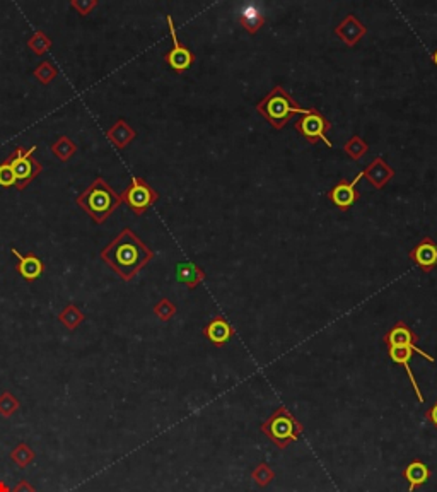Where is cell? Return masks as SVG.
<instances>
[{"label":"cell","mask_w":437,"mask_h":492,"mask_svg":"<svg viewBox=\"0 0 437 492\" xmlns=\"http://www.w3.org/2000/svg\"><path fill=\"white\" fill-rule=\"evenodd\" d=\"M101 260L125 283L154 259V252L130 228H123L99 253Z\"/></svg>","instance_id":"1"},{"label":"cell","mask_w":437,"mask_h":492,"mask_svg":"<svg viewBox=\"0 0 437 492\" xmlns=\"http://www.w3.org/2000/svg\"><path fill=\"white\" fill-rule=\"evenodd\" d=\"M75 202L94 224H105L111 214L123 204L120 193L115 192L101 176H98L84 192L79 193Z\"/></svg>","instance_id":"2"},{"label":"cell","mask_w":437,"mask_h":492,"mask_svg":"<svg viewBox=\"0 0 437 492\" xmlns=\"http://www.w3.org/2000/svg\"><path fill=\"white\" fill-rule=\"evenodd\" d=\"M315 108H303L297 105L287 91L282 86H275L272 91L256 103V111L275 130H282L294 115H308Z\"/></svg>","instance_id":"3"},{"label":"cell","mask_w":437,"mask_h":492,"mask_svg":"<svg viewBox=\"0 0 437 492\" xmlns=\"http://www.w3.org/2000/svg\"><path fill=\"white\" fill-rule=\"evenodd\" d=\"M261 432L279 448H287L289 443L299 438L303 432V424H299V420L282 406L261 424Z\"/></svg>","instance_id":"4"},{"label":"cell","mask_w":437,"mask_h":492,"mask_svg":"<svg viewBox=\"0 0 437 492\" xmlns=\"http://www.w3.org/2000/svg\"><path fill=\"white\" fill-rule=\"evenodd\" d=\"M34 150L37 145H31V148H22L18 145L14 148L13 153L6 157V161L9 162L11 168L14 169L15 174V188L21 192L27 185L33 183L38 178V174L43 171V164L34 157Z\"/></svg>","instance_id":"5"},{"label":"cell","mask_w":437,"mask_h":492,"mask_svg":"<svg viewBox=\"0 0 437 492\" xmlns=\"http://www.w3.org/2000/svg\"><path fill=\"white\" fill-rule=\"evenodd\" d=\"M123 204L129 205L135 216H142L159 200V193L142 176H132L130 183L120 193Z\"/></svg>","instance_id":"6"},{"label":"cell","mask_w":437,"mask_h":492,"mask_svg":"<svg viewBox=\"0 0 437 492\" xmlns=\"http://www.w3.org/2000/svg\"><path fill=\"white\" fill-rule=\"evenodd\" d=\"M332 122L316 108L311 113L301 115V118L294 122V129L297 130L299 136H303L308 141V144L315 145L321 141L325 142L327 148H333L332 141L328 138V132L332 130Z\"/></svg>","instance_id":"7"},{"label":"cell","mask_w":437,"mask_h":492,"mask_svg":"<svg viewBox=\"0 0 437 492\" xmlns=\"http://www.w3.org/2000/svg\"><path fill=\"white\" fill-rule=\"evenodd\" d=\"M166 22H168L169 34H171V38H173V48H171L168 53L164 55V62L168 63V65L176 74H183V72H185V70H188L190 67L193 65L195 53L188 48V46H185L180 41V39H178L176 26H174L173 15H171V14L166 15Z\"/></svg>","instance_id":"8"},{"label":"cell","mask_w":437,"mask_h":492,"mask_svg":"<svg viewBox=\"0 0 437 492\" xmlns=\"http://www.w3.org/2000/svg\"><path fill=\"white\" fill-rule=\"evenodd\" d=\"M360 178H363V171L357 173V176L353 178L352 181L345 180V178H340V180L337 181V185L333 186V188L327 193L328 200L340 210L352 209L360 198V193L357 192V188H356Z\"/></svg>","instance_id":"9"},{"label":"cell","mask_w":437,"mask_h":492,"mask_svg":"<svg viewBox=\"0 0 437 492\" xmlns=\"http://www.w3.org/2000/svg\"><path fill=\"white\" fill-rule=\"evenodd\" d=\"M417 340H419V337H417V333L412 330L410 327H408L405 321H398V323L393 325V328H389V332L384 335V344L386 345H407V347H410L413 352H417L419 356H422L425 361H429V363H434V357L429 356L427 352L422 351V349L417 345Z\"/></svg>","instance_id":"10"},{"label":"cell","mask_w":437,"mask_h":492,"mask_svg":"<svg viewBox=\"0 0 437 492\" xmlns=\"http://www.w3.org/2000/svg\"><path fill=\"white\" fill-rule=\"evenodd\" d=\"M410 260L425 273L432 272L437 267V243L432 238L424 236L408 253Z\"/></svg>","instance_id":"11"},{"label":"cell","mask_w":437,"mask_h":492,"mask_svg":"<svg viewBox=\"0 0 437 492\" xmlns=\"http://www.w3.org/2000/svg\"><path fill=\"white\" fill-rule=\"evenodd\" d=\"M11 253L15 257V271H18L19 276L26 280V283H34L45 272V264L39 259L37 253L30 252L26 255H22L18 248H11Z\"/></svg>","instance_id":"12"},{"label":"cell","mask_w":437,"mask_h":492,"mask_svg":"<svg viewBox=\"0 0 437 492\" xmlns=\"http://www.w3.org/2000/svg\"><path fill=\"white\" fill-rule=\"evenodd\" d=\"M363 178H365L376 190H383L384 185L395 178V169L383 157L377 156L372 160L371 164H367L363 169Z\"/></svg>","instance_id":"13"},{"label":"cell","mask_w":437,"mask_h":492,"mask_svg":"<svg viewBox=\"0 0 437 492\" xmlns=\"http://www.w3.org/2000/svg\"><path fill=\"white\" fill-rule=\"evenodd\" d=\"M365 34H367V27L353 14L345 15L344 21L335 27V37H339L347 46H356Z\"/></svg>","instance_id":"14"},{"label":"cell","mask_w":437,"mask_h":492,"mask_svg":"<svg viewBox=\"0 0 437 492\" xmlns=\"http://www.w3.org/2000/svg\"><path fill=\"white\" fill-rule=\"evenodd\" d=\"M388 356H389V359L393 361V363L400 364V366L405 368L408 380H410L413 390H415V394H417V399H419V402H424V395H422V391H420L419 383H417L415 376H413V371L410 368V361H412V356H413L412 349L407 347V345H388Z\"/></svg>","instance_id":"15"},{"label":"cell","mask_w":437,"mask_h":492,"mask_svg":"<svg viewBox=\"0 0 437 492\" xmlns=\"http://www.w3.org/2000/svg\"><path fill=\"white\" fill-rule=\"evenodd\" d=\"M204 335L209 339V342H212L216 347H222V345L231 340V337L234 335V328L226 318L216 316V318L210 320V323L204 328Z\"/></svg>","instance_id":"16"},{"label":"cell","mask_w":437,"mask_h":492,"mask_svg":"<svg viewBox=\"0 0 437 492\" xmlns=\"http://www.w3.org/2000/svg\"><path fill=\"white\" fill-rule=\"evenodd\" d=\"M106 137L110 138V142L117 149H125L132 144L133 138L137 137V132L130 127L129 122L120 118V120L113 123V127L106 130Z\"/></svg>","instance_id":"17"},{"label":"cell","mask_w":437,"mask_h":492,"mask_svg":"<svg viewBox=\"0 0 437 492\" xmlns=\"http://www.w3.org/2000/svg\"><path fill=\"white\" fill-rule=\"evenodd\" d=\"M207 273L204 268H200L198 265L192 264V261H180L176 264V279L178 283L185 284L188 289H197L198 285L205 280Z\"/></svg>","instance_id":"18"},{"label":"cell","mask_w":437,"mask_h":492,"mask_svg":"<svg viewBox=\"0 0 437 492\" xmlns=\"http://www.w3.org/2000/svg\"><path fill=\"white\" fill-rule=\"evenodd\" d=\"M403 477L408 482V491L413 492L417 487L424 486L429 479H431V470L420 460H413V462L408 463L403 470Z\"/></svg>","instance_id":"19"},{"label":"cell","mask_w":437,"mask_h":492,"mask_svg":"<svg viewBox=\"0 0 437 492\" xmlns=\"http://www.w3.org/2000/svg\"><path fill=\"white\" fill-rule=\"evenodd\" d=\"M240 22L244 27L246 33L256 34L265 25V15L261 14V11L256 6H248L246 9L241 11Z\"/></svg>","instance_id":"20"},{"label":"cell","mask_w":437,"mask_h":492,"mask_svg":"<svg viewBox=\"0 0 437 492\" xmlns=\"http://www.w3.org/2000/svg\"><path fill=\"white\" fill-rule=\"evenodd\" d=\"M51 153H53V156L57 157V160L67 162L69 160H72L75 153H77V144H75L70 137L60 136L51 144Z\"/></svg>","instance_id":"21"},{"label":"cell","mask_w":437,"mask_h":492,"mask_svg":"<svg viewBox=\"0 0 437 492\" xmlns=\"http://www.w3.org/2000/svg\"><path fill=\"white\" fill-rule=\"evenodd\" d=\"M57 318L65 328H69V330H75V328H77L79 325H81L82 321L86 320V316H84V313L79 309L77 304L70 303V304H67V306L63 308L60 313H58Z\"/></svg>","instance_id":"22"},{"label":"cell","mask_w":437,"mask_h":492,"mask_svg":"<svg viewBox=\"0 0 437 492\" xmlns=\"http://www.w3.org/2000/svg\"><path fill=\"white\" fill-rule=\"evenodd\" d=\"M34 458H37V453H34L33 448L26 443H19L18 446L11 451V460H13L21 470L22 468H26L27 465H31V463L34 462Z\"/></svg>","instance_id":"23"},{"label":"cell","mask_w":437,"mask_h":492,"mask_svg":"<svg viewBox=\"0 0 437 492\" xmlns=\"http://www.w3.org/2000/svg\"><path fill=\"white\" fill-rule=\"evenodd\" d=\"M27 48L33 51L34 55L41 57V55H46L51 50V39L46 37L45 31L37 30L31 38L27 39Z\"/></svg>","instance_id":"24"},{"label":"cell","mask_w":437,"mask_h":492,"mask_svg":"<svg viewBox=\"0 0 437 492\" xmlns=\"http://www.w3.org/2000/svg\"><path fill=\"white\" fill-rule=\"evenodd\" d=\"M344 150H345V154L351 157V160L359 161V160H363L365 154H367L369 145H367V142H365L360 136H352L351 138H348V142H345Z\"/></svg>","instance_id":"25"},{"label":"cell","mask_w":437,"mask_h":492,"mask_svg":"<svg viewBox=\"0 0 437 492\" xmlns=\"http://www.w3.org/2000/svg\"><path fill=\"white\" fill-rule=\"evenodd\" d=\"M19 408H21V402H19V399L14 394H11V391L0 394V415L2 417H13Z\"/></svg>","instance_id":"26"},{"label":"cell","mask_w":437,"mask_h":492,"mask_svg":"<svg viewBox=\"0 0 437 492\" xmlns=\"http://www.w3.org/2000/svg\"><path fill=\"white\" fill-rule=\"evenodd\" d=\"M33 75L37 77V81L41 82V84L48 86L50 82L58 75V70L50 60H45L39 63V65H37V69L33 70Z\"/></svg>","instance_id":"27"},{"label":"cell","mask_w":437,"mask_h":492,"mask_svg":"<svg viewBox=\"0 0 437 492\" xmlns=\"http://www.w3.org/2000/svg\"><path fill=\"white\" fill-rule=\"evenodd\" d=\"M152 311H154V315H156L161 321H169L174 315H176L178 309H176V304H174L173 301H169L168 297H162L161 301H157V303L154 304Z\"/></svg>","instance_id":"28"},{"label":"cell","mask_w":437,"mask_h":492,"mask_svg":"<svg viewBox=\"0 0 437 492\" xmlns=\"http://www.w3.org/2000/svg\"><path fill=\"white\" fill-rule=\"evenodd\" d=\"M252 477L258 484V486L265 487V486H268L270 482H272V479L275 477V474H273V470L267 465V463H260V465H258L255 470H253Z\"/></svg>","instance_id":"29"},{"label":"cell","mask_w":437,"mask_h":492,"mask_svg":"<svg viewBox=\"0 0 437 492\" xmlns=\"http://www.w3.org/2000/svg\"><path fill=\"white\" fill-rule=\"evenodd\" d=\"M0 186L2 188H13V186H15L14 169L11 168V164L7 161H4L0 164Z\"/></svg>","instance_id":"30"},{"label":"cell","mask_w":437,"mask_h":492,"mask_svg":"<svg viewBox=\"0 0 437 492\" xmlns=\"http://www.w3.org/2000/svg\"><path fill=\"white\" fill-rule=\"evenodd\" d=\"M98 4V0H70V7L81 15H89L91 11L96 9Z\"/></svg>","instance_id":"31"},{"label":"cell","mask_w":437,"mask_h":492,"mask_svg":"<svg viewBox=\"0 0 437 492\" xmlns=\"http://www.w3.org/2000/svg\"><path fill=\"white\" fill-rule=\"evenodd\" d=\"M13 492H37V489H34L33 486H31L27 480H19L18 484H15V487H14V491Z\"/></svg>","instance_id":"32"},{"label":"cell","mask_w":437,"mask_h":492,"mask_svg":"<svg viewBox=\"0 0 437 492\" xmlns=\"http://www.w3.org/2000/svg\"><path fill=\"white\" fill-rule=\"evenodd\" d=\"M425 417H427V420H431L432 426H434L436 429H437V400H436L434 406L429 408L427 414H425Z\"/></svg>","instance_id":"33"},{"label":"cell","mask_w":437,"mask_h":492,"mask_svg":"<svg viewBox=\"0 0 437 492\" xmlns=\"http://www.w3.org/2000/svg\"><path fill=\"white\" fill-rule=\"evenodd\" d=\"M0 492H13V489L7 486L6 480H0Z\"/></svg>","instance_id":"34"},{"label":"cell","mask_w":437,"mask_h":492,"mask_svg":"<svg viewBox=\"0 0 437 492\" xmlns=\"http://www.w3.org/2000/svg\"><path fill=\"white\" fill-rule=\"evenodd\" d=\"M431 58H432V62H434L436 65H437V50L434 51V53H432V57H431Z\"/></svg>","instance_id":"35"}]
</instances>
